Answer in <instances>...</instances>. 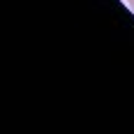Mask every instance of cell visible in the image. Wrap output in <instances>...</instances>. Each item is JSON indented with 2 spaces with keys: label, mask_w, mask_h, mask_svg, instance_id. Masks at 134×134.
Segmentation results:
<instances>
[{
  "label": "cell",
  "mask_w": 134,
  "mask_h": 134,
  "mask_svg": "<svg viewBox=\"0 0 134 134\" xmlns=\"http://www.w3.org/2000/svg\"><path fill=\"white\" fill-rule=\"evenodd\" d=\"M127 5H130V9L134 12V0H127Z\"/></svg>",
  "instance_id": "obj_1"
}]
</instances>
